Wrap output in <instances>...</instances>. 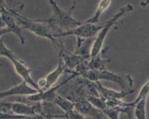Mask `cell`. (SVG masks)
Here are the masks:
<instances>
[{
  "label": "cell",
  "mask_w": 149,
  "mask_h": 119,
  "mask_svg": "<svg viewBox=\"0 0 149 119\" xmlns=\"http://www.w3.org/2000/svg\"><path fill=\"white\" fill-rule=\"evenodd\" d=\"M47 1L53 11V16L47 20L37 19L36 21L41 23H48L50 27L65 30L63 32L73 29L83 23L72 16V10L74 9V6L70 10H65L58 6L55 0H47Z\"/></svg>",
  "instance_id": "6da1fadb"
},
{
  "label": "cell",
  "mask_w": 149,
  "mask_h": 119,
  "mask_svg": "<svg viewBox=\"0 0 149 119\" xmlns=\"http://www.w3.org/2000/svg\"><path fill=\"white\" fill-rule=\"evenodd\" d=\"M133 10V6L130 4V3H128L127 6L120 8V10L115 15H113L107 22L103 24L102 28L98 33V36H97L96 39H95L94 42L92 45V47H91L90 52V56L91 58L95 57L97 55L100 54L102 49L104 40L106 39L107 36V34L110 31V30L111 29L113 26L116 23V22L125 14L131 12Z\"/></svg>",
  "instance_id": "7a4b0ae2"
},
{
  "label": "cell",
  "mask_w": 149,
  "mask_h": 119,
  "mask_svg": "<svg viewBox=\"0 0 149 119\" xmlns=\"http://www.w3.org/2000/svg\"><path fill=\"white\" fill-rule=\"evenodd\" d=\"M1 50H0V55L1 56H4L7 58L10 61L12 62L13 67L15 68V71L24 80L26 81L28 84L33 86L34 88H37L41 91L38 86L37 83L34 82V81L32 79L31 77V69H28L26 67V65L21 61L19 59H18L16 56H15L14 54L11 52V50H9L8 47L6 46L5 43L3 41V37L1 38Z\"/></svg>",
  "instance_id": "3957f363"
},
{
  "label": "cell",
  "mask_w": 149,
  "mask_h": 119,
  "mask_svg": "<svg viewBox=\"0 0 149 119\" xmlns=\"http://www.w3.org/2000/svg\"><path fill=\"white\" fill-rule=\"evenodd\" d=\"M9 10L14 15L18 23L25 29L29 30L30 32H31L35 35L46 38L52 41L53 43H56V39L54 36L55 32H53L51 30L49 29L48 27L42 25L41 22L37 21L36 20H31L24 17L14 10Z\"/></svg>",
  "instance_id": "277c9868"
},
{
  "label": "cell",
  "mask_w": 149,
  "mask_h": 119,
  "mask_svg": "<svg viewBox=\"0 0 149 119\" xmlns=\"http://www.w3.org/2000/svg\"><path fill=\"white\" fill-rule=\"evenodd\" d=\"M103 27V25H97L96 23H82L81 25L74 28L73 29L65 32L54 33V37H63L70 35H74L78 39H89L98 34Z\"/></svg>",
  "instance_id": "5b68a950"
},
{
  "label": "cell",
  "mask_w": 149,
  "mask_h": 119,
  "mask_svg": "<svg viewBox=\"0 0 149 119\" xmlns=\"http://www.w3.org/2000/svg\"><path fill=\"white\" fill-rule=\"evenodd\" d=\"M1 18L5 25H6L5 29H1V32H0L1 36L8 32H13L19 39L22 45H24L26 40L22 34L20 25L17 21L14 15L10 12V10L6 8L2 5L1 6Z\"/></svg>",
  "instance_id": "8992f818"
},
{
  "label": "cell",
  "mask_w": 149,
  "mask_h": 119,
  "mask_svg": "<svg viewBox=\"0 0 149 119\" xmlns=\"http://www.w3.org/2000/svg\"><path fill=\"white\" fill-rule=\"evenodd\" d=\"M86 77L93 82L99 80H106L115 82L119 85L122 90H125L127 88V85L123 77L113 73L109 72L107 70L105 69L104 67L100 70H89L86 73Z\"/></svg>",
  "instance_id": "52a82bcc"
},
{
  "label": "cell",
  "mask_w": 149,
  "mask_h": 119,
  "mask_svg": "<svg viewBox=\"0 0 149 119\" xmlns=\"http://www.w3.org/2000/svg\"><path fill=\"white\" fill-rule=\"evenodd\" d=\"M1 106H4L8 109H10L14 114L20 116L27 117L28 118H41V116L37 114V110L39 109L40 106L37 105H29L19 102L15 103H1Z\"/></svg>",
  "instance_id": "ba28073f"
},
{
  "label": "cell",
  "mask_w": 149,
  "mask_h": 119,
  "mask_svg": "<svg viewBox=\"0 0 149 119\" xmlns=\"http://www.w3.org/2000/svg\"><path fill=\"white\" fill-rule=\"evenodd\" d=\"M39 92L41 91L37 88H34L31 85H30L26 81L24 80L21 84L15 85V86L10 88V89L6 90V91L1 92L0 97L3 98L14 95L29 96L31 94L38 93Z\"/></svg>",
  "instance_id": "9c48e42d"
},
{
  "label": "cell",
  "mask_w": 149,
  "mask_h": 119,
  "mask_svg": "<svg viewBox=\"0 0 149 119\" xmlns=\"http://www.w3.org/2000/svg\"><path fill=\"white\" fill-rule=\"evenodd\" d=\"M77 75H78L77 73H76V74L72 75L71 77H69L68 79H67L66 80H65L63 82L61 83V84L58 85V86L52 87V88L45 90V91L39 92H38V93L28 96L27 99L31 101H54L55 97H56V91L57 90V89L60 88L61 86H62L63 84L68 83L69 81H70L72 79H73L74 77H76Z\"/></svg>",
  "instance_id": "30bf717a"
},
{
  "label": "cell",
  "mask_w": 149,
  "mask_h": 119,
  "mask_svg": "<svg viewBox=\"0 0 149 119\" xmlns=\"http://www.w3.org/2000/svg\"><path fill=\"white\" fill-rule=\"evenodd\" d=\"M75 109L81 114H85L95 118H103L102 111L95 107L88 100L82 99L78 101L75 103Z\"/></svg>",
  "instance_id": "8fae6325"
},
{
  "label": "cell",
  "mask_w": 149,
  "mask_h": 119,
  "mask_svg": "<svg viewBox=\"0 0 149 119\" xmlns=\"http://www.w3.org/2000/svg\"><path fill=\"white\" fill-rule=\"evenodd\" d=\"M66 67L67 65L64 61L62 55H61L60 53L58 66H57L56 68L54 70V71H52L50 73H49L46 77L43 78L44 79L45 85L43 91H45V90L49 89V88H50L53 86V85L57 82V80H58L61 75L64 72Z\"/></svg>",
  "instance_id": "7c38bea8"
},
{
  "label": "cell",
  "mask_w": 149,
  "mask_h": 119,
  "mask_svg": "<svg viewBox=\"0 0 149 119\" xmlns=\"http://www.w3.org/2000/svg\"><path fill=\"white\" fill-rule=\"evenodd\" d=\"M94 86L96 88V90L101 94L102 97L104 99H121L122 98L125 97L128 94L132 93L134 90H127V91H122L121 92H116L115 90H113L108 88H104L102 86L99 81L95 82Z\"/></svg>",
  "instance_id": "4fadbf2b"
},
{
  "label": "cell",
  "mask_w": 149,
  "mask_h": 119,
  "mask_svg": "<svg viewBox=\"0 0 149 119\" xmlns=\"http://www.w3.org/2000/svg\"><path fill=\"white\" fill-rule=\"evenodd\" d=\"M146 99L147 97H143L135 103H129L130 106L135 107V116L137 119L146 118Z\"/></svg>",
  "instance_id": "5bb4252c"
},
{
  "label": "cell",
  "mask_w": 149,
  "mask_h": 119,
  "mask_svg": "<svg viewBox=\"0 0 149 119\" xmlns=\"http://www.w3.org/2000/svg\"><path fill=\"white\" fill-rule=\"evenodd\" d=\"M111 1L112 0H100L93 16L89 18L86 22L89 23H97L104 11L110 6Z\"/></svg>",
  "instance_id": "9a60e30c"
},
{
  "label": "cell",
  "mask_w": 149,
  "mask_h": 119,
  "mask_svg": "<svg viewBox=\"0 0 149 119\" xmlns=\"http://www.w3.org/2000/svg\"><path fill=\"white\" fill-rule=\"evenodd\" d=\"M53 102L66 113L71 112L75 109V103L61 96H56Z\"/></svg>",
  "instance_id": "2e32d148"
},
{
  "label": "cell",
  "mask_w": 149,
  "mask_h": 119,
  "mask_svg": "<svg viewBox=\"0 0 149 119\" xmlns=\"http://www.w3.org/2000/svg\"><path fill=\"white\" fill-rule=\"evenodd\" d=\"M87 100L90 102V103L93 105H94L95 107L98 108L100 110L103 111L104 109L107 108V107L108 106L107 104L106 100L103 98H99L98 97H95V96H89L87 97Z\"/></svg>",
  "instance_id": "e0dca14e"
},
{
  "label": "cell",
  "mask_w": 149,
  "mask_h": 119,
  "mask_svg": "<svg viewBox=\"0 0 149 119\" xmlns=\"http://www.w3.org/2000/svg\"><path fill=\"white\" fill-rule=\"evenodd\" d=\"M148 4H149V0H145V1H143L140 3L141 7H142V8L147 7V6H148Z\"/></svg>",
  "instance_id": "ac0fdd59"
}]
</instances>
